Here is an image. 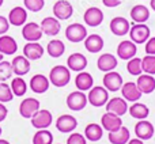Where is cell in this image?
Masks as SVG:
<instances>
[{
  "label": "cell",
  "instance_id": "obj_23",
  "mask_svg": "<svg viewBox=\"0 0 155 144\" xmlns=\"http://www.w3.org/2000/svg\"><path fill=\"white\" fill-rule=\"evenodd\" d=\"M23 56L29 59L30 61L40 60L44 56V48L38 42H27L23 46Z\"/></svg>",
  "mask_w": 155,
  "mask_h": 144
},
{
  "label": "cell",
  "instance_id": "obj_13",
  "mask_svg": "<svg viewBox=\"0 0 155 144\" xmlns=\"http://www.w3.org/2000/svg\"><path fill=\"white\" fill-rule=\"evenodd\" d=\"M8 22L10 25L16 27H21L26 23L27 21V10L25 7H21V5H16L12 10L8 12Z\"/></svg>",
  "mask_w": 155,
  "mask_h": 144
},
{
  "label": "cell",
  "instance_id": "obj_48",
  "mask_svg": "<svg viewBox=\"0 0 155 144\" xmlns=\"http://www.w3.org/2000/svg\"><path fill=\"white\" fill-rule=\"evenodd\" d=\"M150 5H151V8L155 11V0H150Z\"/></svg>",
  "mask_w": 155,
  "mask_h": 144
},
{
  "label": "cell",
  "instance_id": "obj_45",
  "mask_svg": "<svg viewBox=\"0 0 155 144\" xmlns=\"http://www.w3.org/2000/svg\"><path fill=\"white\" fill-rule=\"evenodd\" d=\"M105 7H109V8H114L118 7L121 4V0H102Z\"/></svg>",
  "mask_w": 155,
  "mask_h": 144
},
{
  "label": "cell",
  "instance_id": "obj_22",
  "mask_svg": "<svg viewBox=\"0 0 155 144\" xmlns=\"http://www.w3.org/2000/svg\"><path fill=\"white\" fill-rule=\"evenodd\" d=\"M136 52H137L136 44L132 42L131 40L123 41V42H120V45L117 46V54H118V57L123 60H131L132 57H135Z\"/></svg>",
  "mask_w": 155,
  "mask_h": 144
},
{
  "label": "cell",
  "instance_id": "obj_47",
  "mask_svg": "<svg viewBox=\"0 0 155 144\" xmlns=\"http://www.w3.org/2000/svg\"><path fill=\"white\" fill-rule=\"evenodd\" d=\"M127 144H144V143H143V140H140V139H132Z\"/></svg>",
  "mask_w": 155,
  "mask_h": 144
},
{
  "label": "cell",
  "instance_id": "obj_35",
  "mask_svg": "<svg viewBox=\"0 0 155 144\" xmlns=\"http://www.w3.org/2000/svg\"><path fill=\"white\" fill-rule=\"evenodd\" d=\"M10 87L12 90L14 97H23L27 91V83L25 82V79L22 76H15L11 80Z\"/></svg>",
  "mask_w": 155,
  "mask_h": 144
},
{
  "label": "cell",
  "instance_id": "obj_7",
  "mask_svg": "<svg viewBox=\"0 0 155 144\" xmlns=\"http://www.w3.org/2000/svg\"><path fill=\"white\" fill-rule=\"evenodd\" d=\"M74 7L67 0H57L53 4V15L59 21H67L72 16Z\"/></svg>",
  "mask_w": 155,
  "mask_h": 144
},
{
  "label": "cell",
  "instance_id": "obj_6",
  "mask_svg": "<svg viewBox=\"0 0 155 144\" xmlns=\"http://www.w3.org/2000/svg\"><path fill=\"white\" fill-rule=\"evenodd\" d=\"M30 120H31V125L35 129H46L51 126L52 121H53V116L49 110L40 109Z\"/></svg>",
  "mask_w": 155,
  "mask_h": 144
},
{
  "label": "cell",
  "instance_id": "obj_26",
  "mask_svg": "<svg viewBox=\"0 0 155 144\" xmlns=\"http://www.w3.org/2000/svg\"><path fill=\"white\" fill-rule=\"evenodd\" d=\"M136 84L143 94H151L155 90V77L148 74L139 75Z\"/></svg>",
  "mask_w": 155,
  "mask_h": 144
},
{
  "label": "cell",
  "instance_id": "obj_21",
  "mask_svg": "<svg viewBox=\"0 0 155 144\" xmlns=\"http://www.w3.org/2000/svg\"><path fill=\"white\" fill-rule=\"evenodd\" d=\"M129 29H131V25L123 16H116V18H113L110 21V30H112V33L114 35L121 37V35L128 34Z\"/></svg>",
  "mask_w": 155,
  "mask_h": 144
},
{
  "label": "cell",
  "instance_id": "obj_20",
  "mask_svg": "<svg viewBox=\"0 0 155 144\" xmlns=\"http://www.w3.org/2000/svg\"><path fill=\"white\" fill-rule=\"evenodd\" d=\"M106 112L113 113L116 116H124L127 112H128V105H127V101L124 98H112L107 101L106 103Z\"/></svg>",
  "mask_w": 155,
  "mask_h": 144
},
{
  "label": "cell",
  "instance_id": "obj_8",
  "mask_svg": "<svg viewBox=\"0 0 155 144\" xmlns=\"http://www.w3.org/2000/svg\"><path fill=\"white\" fill-rule=\"evenodd\" d=\"M88 103L87 97L83 91H72L70 95L67 97V106L70 107L74 112H79V110H83L86 107V105Z\"/></svg>",
  "mask_w": 155,
  "mask_h": 144
},
{
  "label": "cell",
  "instance_id": "obj_36",
  "mask_svg": "<svg viewBox=\"0 0 155 144\" xmlns=\"http://www.w3.org/2000/svg\"><path fill=\"white\" fill-rule=\"evenodd\" d=\"M33 144H53V135L46 129H38L33 136Z\"/></svg>",
  "mask_w": 155,
  "mask_h": 144
},
{
  "label": "cell",
  "instance_id": "obj_27",
  "mask_svg": "<svg viewBox=\"0 0 155 144\" xmlns=\"http://www.w3.org/2000/svg\"><path fill=\"white\" fill-rule=\"evenodd\" d=\"M84 48H86V51L90 52V53H98V52H101L102 48H104V40H102V37L98 34L87 35L84 40Z\"/></svg>",
  "mask_w": 155,
  "mask_h": 144
},
{
  "label": "cell",
  "instance_id": "obj_9",
  "mask_svg": "<svg viewBox=\"0 0 155 144\" xmlns=\"http://www.w3.org/2000/svg\"><path fill=\"white\" fill-rule=\"evenodd\" d=\"M40 110V101L35 98H25L19 105V114L23 118H31Z\"/></svg>",
  "mask_w": 155,
  "mask_h": 144
},
{
  "label": "cell",
  "instance_id": "obj_53",
  "mask_svg": "<svg viewBox=\"0 0 155 144\" xmlns=\"http://www.w3.org/2000/svg\"><path fill=\"white\" fill-rule=\"evenodd\" d=\"M59 144H60V143H59Z\"/></svg>",
  "mask_w": 155,
  "mask_h": 144
},
{
  "label": "cell",
  "instance_id": "obj_10",
  "mask_svg": "<svg viewBox=\"0 0 155 144\" xmlns=\"http://www.w3.org/2000/svg\"><path fill=\"white\" fill-rule=\"evenodd\" d=\"M104 87L106 88L107 91H118L121 90V86H123V77L118 72H114V71H109L105 74L104 79Z\"/></svg>",
  "mask_w": 155,
  "mask_h": 144
},
{
  "label": "cell",
  "instance_id": "obj_40",
  "mask_svg": "<svg viewBox=\"0 0 155 144\" xmlns=\"http://www.w3.org/2000/svg\"><path fill=\"white\" fill-rule=\"evenodd\" d=\"M12 99H14V94L10 84H7L5 82H0V102L5 103V102H11Z\"/></svg>",
  "mask_w": 155,
  "mask_h": 144
},
{
  "label": "cell",
  "instance_id": "obj_44",
  "mask_svg": "<svg viewBox=\"0 0 155 144\" xmlns=\"http://www.w3.org/2000/svg\"><path fill=\"white\" fill-rule=\"evenodd\" d=\"M146 53L155 56V37L148 38V41L146 42Z\"/></svg>",
  "mask_w": 155,
  "mask_h": 144
},
{
  "label": "cell",
  "instance_id": "obj_30",
  "mask_svg": "<svg viewBox=\"0 0 155 144\" xmlns=\"http://www.w3.org/2000/svg\"><path fill=\"white\" fill-rule=\"evenodd\" d=\"M129 129L127 126H121L114 132H109V142L112 144H127L129 142Z\"/></svg>",
  "mask_w": 155,
  "mask_h": 144
},
{
  "label": "cell",
  "instance_id": "obj_51",
  "mask_svg": "<svg viewBox=\"0 0 155 144\" xmlns=\"http://www.w3.org/2000/svg\"><path fill=\"white\" fill-rule=\"evenodd\" d=\"M3 3H4V0H0V7L3 5Z\"/></svg>",
  "mask_w": 155,
  "mask_h": 144
},
{
  "label": "cell",
  "instance_id": "obj_37",
  "mask_svg": "<svg viewBox=\"0 0 155 144\" xmlns=\"http://www.w3.org/2000/svg\"><path fill=\"white\" fill-rule=\"evenodd\" d=\"M127 70L131 75L134 76H139L143 72V67H142V59L139 57H132L131 60H128V64H127Z\"/></svg>",
  "mask_w": 155,
  "mask_h": 144
},
{
  "label": "cell",
  "instance_id": "obj_11",
  "mask_svg": "<svg viewBox=\"0 0 155 144\" xmlns=\"http://www.w3.org/2000/svg\"><path fill=\"white\" fill-rule=\"evenodd\" d=\"M78 126V121L74 116L71 114H63L56 120V128L61 133H70L74 132Z\"/></svg>",
  "mask_w": 155,
  "mask_h": 144
},
{
  "label": "cell",
  "instance_id": "obj_31",
  "mask_svg": "<svg viewBox=\"0 0 155 144\" xmlns=\"http://www.w3.org/2000/svg\"><path fill=\"white\" fill-rule=\"evenodd\" d=\"M131 18L136 23H144L147 22V19L150 18V10L143 4H137L135 7H132L131 10Z\"/></svg>",
  "mask_w": 155,
  "mask_h": 144
},
{
  "label": "cell",
  "instance_id": "obj_2",
  "mask_svg": "<svg viewBox=\"0 0 155 144\" xmlns=\"http://www.w3.org/2000/svg\"><path fill=\"white\" fill-rule=\"evenodd\" d=\"M88 103H91L95 107H101L107 103L109 101V93L105 87L102 86H97V87H91L87 95Z\"/></svg>",
  "mask_w": 155,
  "mask_h": 144
},
{
  "label": "cell",
  "instance_id": "obj_41",
  "mask_svg": "<svg viewBox=\"0 0 155 144\" xmlns=\"http://www.w3.org/2000/svg\"><path fill=\"white\" fill-rule=\"evenodd\" d=\"M25 8L31 12H38L44 8L45 5V0H23Z\"/></svg>",
  "mask_w": 155,
  "mask_h": 144
},
{
  "label": "cell",
  "instance_id": "obj_42",
  "mask_svg": "<svg viewBox=\"0 0 155 144\" xmlns=\"http://www.w3.org/2000/svg\"><path fill=\"white\" fill-rule=\"evenodd\" d=\"M67 144H87V142H86V137L83 135L74 132L67 139Z\"/></svg>",
  "mask_w": 155,
  "mask_h": 144
},
{
  "label": "cell",
  "instance_id": "obj_18",
  "mask_svg": "<svg viewBox=\"0 0 155 144\" xmlns=\"http://www.w3.org/2000/svg\"><path fill=\"white\" fill-rule=\"evenodd\" d=\"M135 133L140 140H150L154 136V125L147 120H139L135 125Z\"/></svg>",
  "mask_w": 155,
  "mask_h": 144
},
{
  "label": "cell",
  "instance_id": "obj_33",
  "mask_svg": "<svg viewBox=\"0 0 155 144\" xmlns=\"http://www.w3.org/2000/svg\"><path fill=\"white\" fill-rule=\"evenodd\" d=\"M102 129L104 128L99 124H88L84 129V137L90 142H98V140L102 139V135H104Z\"/></svg>",
  "mask_w": 155,
  "mask_h": 144
},
{
  "label": "cell",
  "instance_id": "obj_15",
  "mask_svg": "<svg viewBox=\"0 0 155 144\" xmlns=\"http://www.w3.org/2000/svg\"><path fill=\"white\" fill-rule=\"evenodd\" d=\"M121 93H123V98H125L127 101L131 102H137L140 98H142V91L139 90L136 83L134 82H127L123 83L121 86Z\"/></svg>",
  "mask_w": 155,
  "mask_h": 144
},
{
  "label": "cell",
  "instance_id": "obj_39",
  "mask_svg": "<svg viewBox=\"0 0 155 144\" xmlns=\"http://www.w3.org/2000/svg\"><path fill=\"white\" fill-rule=\"evenodd\" d=\"M14 75L12 72V65L10 61H0V82H7L8 79H11Z\"/></svg>",
  "mask_w": 155,
  "mask_h": 144
},
{
  "label": "cell",
  "instance_id": "obj_52",
  "mask_svg": "<svg viewBox=\"0 0 155 144\" xmlns=\"http://www.w3.org/2000/svg\"><path fill=\"white\" fill-rule=\"evenodd\" d=\"M2 132H3V129H2V126H0V136H2Z\"/></svg>",
  "mask_w": 155,
  "mask_h": 144
},
{
  "label": "cell",
  "instance_id": "obj_28",
  "mask_svg": "<svg viewBox=\"0 0 155 144\" xmlns=\"http://www.w3.org/2000/svg\"><path fill=\"white\" fill-rule=\"evenodd\" d=\"M97 65H98L99 71H104V72L114 71V68L117 67V59H116L113 54H110V53L101 54V56L98 57Z\"/></svg>",
  "mask_w": 155,
  "mask_h": 144
},
{
  "label": "cell",
  "instance_id": "obj_1",
  "mask_svg": "<svg viewBox=\"0 0 155 144\" xmlns=\"http://www.w3.org/2000/svg\"><path fill=\"white\" fill-rule=\"evenodd\" d=\"M71 80V71L65 65H56L49 72V82L54 87H64Z\"/></svg>",
  "mask_w": 155,
  "mask_h": 144
},
{
  "label": "cell",
  "instance_id": "obj_34",
  "mask_svg": "<svg viewBox=\"0 0 155 144\" xmlns=\"http://www.w3.org/2000/svg\"><path fill=\"white\" fill-rule=\"evenodd\" d=\"M46 52H48V54L51 57L57 59V57H61L64 54L65 45L60 40H52V41H49L48 46H46Z\"/></svg>",
  "mask_w": 155,
  "mask_h": 144
},
{
  "label": "cell",
  "instance_id": "obj_32",
  "mask_svg": "<svg viewBox=\"0 0 155 144\" xmlns=\"http://www.w3.org/2000/svg\"><path fill=\"white\" fill-rule=\"evenodd\" d=\"M128 112L131 117L136 118V120H146L150 114V109L147 107V105L140 103V102H134V105L128 107Z\"/></svg>",
  "mask_w": 155,
  "mask_h": 144
},
{
  "label": "cell",
  "instance_id": "obj_43",
  "mask_svg": "<svg viewBox=\"0 0 155 144\" xmlns=\"http://www.w3.org/2000/svg\"><path fill=\"white\" fill-rule=\"evenodd\" d=\"M8 29H10V22H8V19L5 18V16L0 15V35L5 34V33L8 31Z\"/></svg>",
  "mask_w": 155,
  "mask_h": 144
},
{
  "label": "cell",
  "instance_id": "obj_16",
  "mask_svg": "<svg viewBox=\"0 0 155 144\" xmlns=\"http://www.w3.org/2000/svg\"><path fill=\"white\" fill-rule=\"evenodd\" d=\"M49 86H51V82H49V79L45 76V75L37 74L30 79V88H31V91L35 94L46 93Z\"/></svg>",
  "mask_w": 155,
  "mask_h": 144
},
{
  "label": "cell",
  "instance_id": "obj_38",
  "mask_svg": "<svg viewBox=\"0 0 155 144\" xmlns=\"http://www.w3.org/2000/svg\"><path fill=\"white\" fill-rule=\"evenodd\" d=\"M143 72L148 75H155V56L154 54H146L142 59Z\"/></svg>",
  "mask_w": 155,
  "mask_h": 144
},
{
  "label": "cell",
  "instance_id": "obj_25",
  "mask_svg": "<svg viewBox=\"0 0 155 144\" xmlns=\"http://www.w3.org/2000/svg\"><path fill=\"white\" fill-rule=\"evenodd\" d=\"M67 67L70 68V71L82 72L87 67V59L82 53H72L67 59Z\"/></svg>",
  "mask_w": 155,
  "mask_h": 144
},
{
  "label": "cell",
  "instance_id": "obj_29",
  "mask_svg": "<svg viewBox=\"0 0 155 144\" xmlns=\"http://www.w3.org/2000/svg\"><path fill=\"white\" fill-rule=\"evenodd\" d=\"M93 84H94V79H93V76H91V74L82 71V72H79V74L76 75L75 86H76V88L79 91L90 90V88L93 87Z\"/></svg>",
  "mask_w": 155,
  "mask_h": 144
},
{
  "label": "cell",
  "instance_id": "obj_50",
  "mask_svg": "<svg viewBox=\"0 0 155 144\" xmlns=\"http://www.w3.org/2000/svg\"><path fill=\"white\" fill-rule=\"evenodd\" d=\"M3 57H4V54H3V53H0V61H2V60H3Z\"/></svg>",
  "mask_w": 155,
  "mask_h": 144
},
{
  "label": "cell",
  "instance_id": "obj_49",
  "mask_svg": "<svg viewBox=\"0 0 155 144\" xmlns=\"http://www.w3.org/2000/svg\"><path fill=\"white\" fill-rule=\"evenodd\" d=\"M0 144H10V142H7L4 139H0Z\"/></svg>",
  "mask_w": 155,
  "mask_h": 144
},
{
  "label": "cell",
  "instance_id": "obj_14",
  "mask_svg": "<svg viewBox=\"0 0 155 144\" xmlns=\"http://www.w3.org/2000/svg\"><path fill=\"white\" fill-rule=\"evenodd\" d=\"M40 26L44 34L51 35V37L57 35L60 33V30H61V25H60L59 19L54 18V16H46V18H44Z\"/></svg>",
  "mask_w": 155,
  "mask_h": 144
},
{
  "label": "cell",
  "instance_id": "obj_19",
  "mask_svg": "<svg viewBox=\"0 0 155 144\" xmlns=\"http://www.w3.org/2000/svg\"><path fill=\"white\" fill-rule=\"evenodd\" d=\"M11 65H12L14 75H16V76H25L30 71V60L26 59L23 54L14 57L12 61H11Z\"/></svg>",
  "mask_w": 155,
  "mask_h": 144
},
{
  "label": "cell",
  "instance_id": "obj_5",
  "mask_svg": "<svg viewBox=\"0 0 155 144\" xmlns=\"http://www.w3.org/2000/svg\"><path fill=\"white\" fill-rule=\"evenodd\" d=\"M86 37H87V30L80 23H72L65 29V38L70 42H82V41L86 40Z\"/></svg>",
  "mask_w": 155,
  "mask_h": 144
},
{
  "label": "cell",
  "instance_id": "obj_3",
  "mask_svg": "<svg viewBox=\"0 0 155 144\" xmlns=\"http://www.w3.org/2000/svg\"><path fill=\"white\" fill-rule=\"evenodd\" d=\"M129 37H131V41L135 44H146L148 41L151 35L150 27L144 23H135L134 26H131L129 29Z\"/></svg>",
  "mask_w": 155,
  "mask_h": 144
},
{
  "label": "cell",
  "instance_id": "obj_17",
  "mask_svg": "<svg viewBox=\"0 0 155 144\" xmlns=\"http://www.w3.org/2000/svg\"><path fill=\"white\" fill-rule=\"evenodd\" d=\"M83 19H84L87 26L97 27L104 21V12H102L98 7H90L86 10L84 15H83Z\"/></svg>",
  "mask_w": 155,
  "mask_h": 144
},
{
  "label": "cell",
  "instance_id": "obj_4",
  "mask_svg": "<svg viewBox=\"0 0 155 144\" xmlns=\"http://www.w3.org/2000/svg\"><path fill=\"white\" fill-rule=\"evenodd\" d=\"M22 37L27 42H38L42 38V30L41 26L35 22H27L22 27Z\"/></svg>",
  "mask_w": 155,
  "mask_h": 144
},
{
  "label": "cell",
  "instance_id": "obj_46",
  "mask_svg": "<svg viewBox=\"0 0 155 144\" xmlns=\"http://www.w3.org/2000/svg\"><path fill=\"white\" fill-rule=\"evenodd\" d=\"M7 114H8L7 107L4 106V103H2V102H0V123H3V121L7 118Z\"/></svg>",
  "mask_w": 155,
  "mask_h": 144
},
{
  "label": "cell",
  "instance_id": "obj_24",
  "mask_svg": "<svg viewBox=\"0 0 155 144\" xmlns=\"http://www.w3.org/2000/svg\"><path fill=\"white\" fill-rule=\"evenodd\" d=\"M18 52V44H16L15 38L11 35L3 34L0 35V53L5 54H15Z\"/></svg>",
  "mask_w": 155,
  "mask_h": 144
},
{
  "label": "cell",
  "instance_id": "obj_12",
  "mask_svg": "<svg viewBox=\"0 0 155 144\" xmlns=\"http://www.w3.org/2000/svg\"><path fill=\"white\" fill-rule=\"evenodd\" d=\"M101 124L102 128L107 132H114L117 129H120L123 126V120H121L120 116H116L113 113L106 112L101 118Z\"/></svg>",
  "mask_w": 155,
  "mask_h": 144
}]
</instances>
